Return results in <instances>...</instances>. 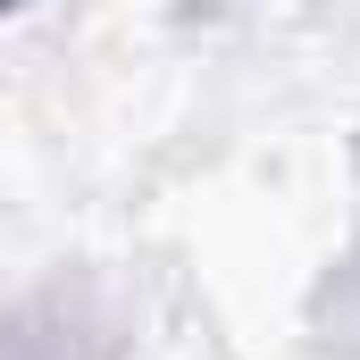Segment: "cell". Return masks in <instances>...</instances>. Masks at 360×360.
<instances>
[{
  "label": "cell",
  "instance_id": "1",
  "mask_svg": "<svg viewBox=\"0 0 360 360\" xmlns=\"http://www.w3.org/2000/svg\"><path fill=\"white\" fill-rule=\"evenodd\" d=\"M0 8H17V0H0Z\"/></svg>",
  "mask_w": 360,
  "mask_h": 360
}]
</instances>
